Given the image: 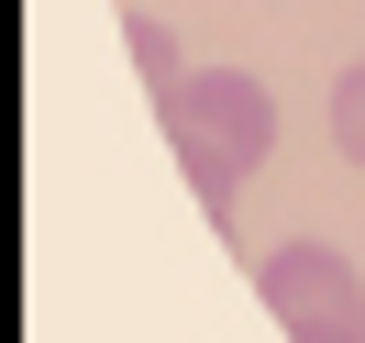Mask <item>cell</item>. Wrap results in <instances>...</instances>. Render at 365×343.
Listing matches in <instances>:
<instances>
[{"instance_id": "4", "label": "cell", "mask_w": 365, "mask_h": 343, "mask_svg": "<svg viewBox=\"0 0 365 343\" xmlns=\"http://www.w3.org/2000/svg\"><path fill=\"white\" fill-rule=\"evenodd\" d=\"M332 144H343V166H365V56L332 78Z\"/></svg>"}, {"instance_id": "3", "label": "cell", "mask_w": 365, "mask_h": 343, "mask_svg": "<svg viewBox=\"0 0 365 343\" xmlns=\"http://www.w3.org/2000/svg\"><path fill=\"white\" fill-rule=\"evenodd\" d=\"M122 45H133V67H144V89H155V111H166V100L188 89V56H178V34H166L155 11H133V23H122Z\"/></svg>"}, {"instance_id": "2", "label": "cell", "mask_w": 365, "mask_h": 343, "mask_svg": "<svg viewBox=\"0 0 365 343\" xmlns=\"http://www.w3.org/2000/svg\"><path fill=\"white\" fill-rule=\"evenodd\" d=\"M255 288H266L277 332L288 343H365V277L332 244H277L255 255Z\"/></svg>"}, {"instance_id": "1", "label": "cell", "mask_w": 365, "mask_h": 343, "mask_svg": "<svg viewBox=\"0 0 365 343\" xmlns=\"http://www.w3.org/2000/svg\"><path fill=\"white\" fill-rule=\"evenodd\" d=\"M155 122H166V144H178L188 188H200V210H210V222H232L244 178L277 155V100H266V78H244V67H210V78H188V89L166 100Z\"/></svg>"}]
</instances>
